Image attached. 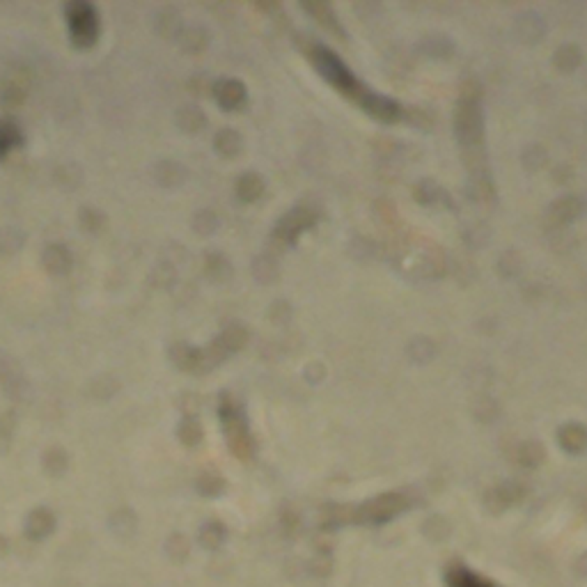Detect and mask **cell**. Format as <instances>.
<instances>
[{
	"label": "cell",
	"mask_w": 587,
	"mask_h": 587,
	"mask_svg": "<svg viewBox=\"0 0 587 587\" xmlns=\"http://www.w3.org/2000/svg\"><path fill=\"white\" fill-rule=\"evenodd\" d=\"M69 24H71V35L79 46H88L94 41L96 35V19L90 5L76 3L69 7Z\"/></svg>",
	"instance_id": "1"
},
{
	"label": "cell",
	"mask_w": 587,
	"mask_h": 587,
	"mask_svg": "<svg viewBox=\"0 0 587 587\" xmlns=\"http://www.w3.org/2000/svg\"><path fill=\"white\" fill-rule=\"evenodd\" d=\"M216 99L225 108H234L236 104L244 101V88L234 81H223L216 85Z\"/></svg>",
	"instance_id": "2"
},
{
	"label": "cell",
	"mask_w": 587,
	"mask_h": 587,
	"mask_svg": "<svg viewBox=\"0 0 587 587\" xmlns=\"http://www.w3.org/2000/svg\"><path fill=\"white\" fill-rule=\"evenodd\" d=\"M259 193H262V181L255 175H246L239 181V195H241L244 200H255Z\"/></svg>",
	"instance_id": "3"
},
{
	"label": "cell",
	"mask_w": 587,
	"mask_h": 587,
	"mask_svg": "<svg viewBox=\"0 0 587 587\" xmlns=\"http://www.w3.org/2000/svg\"><path fill=\"white\" fill-rule=\"evenodd\" d=\"M452 587H493V585H484L480 578H475V576L468 573V571H454L452 573Z\"/></svg>",
	"instance_id": "4"
},
{
	"label": "cell",
	"mask_w": 587,
	"mask_h": 587,
	"mask_svg": "<svg viewBox=\"0 0 587 587\" xmlns=\"http://www.w3.org/2000/svg\"><path fill=\"white\" fill-rule=\"evenodd\" d=\"M223 138H227V143H219V149L225 151V154H234L239 147V136L234 131H223L219 136V140H223Z\"/></svg>",
	"instance_id": "5"
},
{
	"label": "cell",
	"mask_w": 587,
	"mask_h": 587,
	"mask_svg": "<svg viewBox=\"0 0 587 587\" xmlns=\"http://www.w3.org/2000/svg\"><path fill=\"white\" fill-rule=\"evenodd\" d=\"M16 140V129L12 124H0V149H7Z\"/></svg>",
	"instance_id": "6"
}]
</instances>
